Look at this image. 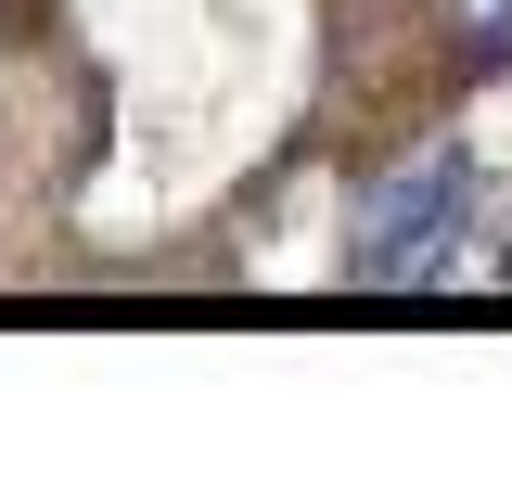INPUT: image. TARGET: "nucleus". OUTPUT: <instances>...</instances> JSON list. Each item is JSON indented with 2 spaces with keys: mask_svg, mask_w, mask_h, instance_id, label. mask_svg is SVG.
I'll return each mask as SVG.
<instances>
[{
  "mask_svg": "<svg viewBox=\"0 0 512 499\" xmlns=\"http://www.w3.org/2000/svg\"><path fill=\"white\" fill-rule=\"evenodd\" d=\"M461 205H474V167H461V154H423V167H397V180L359 205L346 282H372V295H410V282H436V269H448V244H461Z\"/></svg>",
  "mask_w": 512,
  "mask_h": 499,
  "instance_id": "obj_1",
  "label": "nucleus"
},
{
  "mask_svg": "<svg viewBox=\"0 0 512 499\" xmlns=\"http://www.w3.org/2000/svg\"><path fill=\"white\" fill-rule=\"evenodd\" d=\"M448 52L461 77H512V0H448Z\"/></svg>",
  "mask_w": 512,
  "mask_h": 499,
  "instance_id": "obj_2",
  "label": "nucleus"
},
{
  "mask_svg": "<svg viewBox=\"0 0 512 499\" xmlns=\"http://www.w3.org/2000/svg\"><path fill=\"white\" fill-rule=\"evenodd\" d=\"M0 13H13V0H0Z\"/></svg>",
  "mask_w": 512,
  "mask_h": 499,
  "instance_id": "obj_3",
  "label": "nucleus"
}]
</instances>
